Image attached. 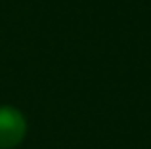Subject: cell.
Returning <instances> with one entry per match:
<instances>
[{
    "label": "cell",
    "instance_id": "obj_1",
    "mask_svg": "<svg viewBox=\"0 0 151 149\" xmlns=\"http://www.w3.org/2000/svg\"><path fill=\"white\" fill-rule=\"evenodd\" d=\"M25 136V120L21 113L10 107H0V149L14 147Z\"/></svg>",
    "mask_w": 151,
    "mask_h": 149
}]
</instances>
